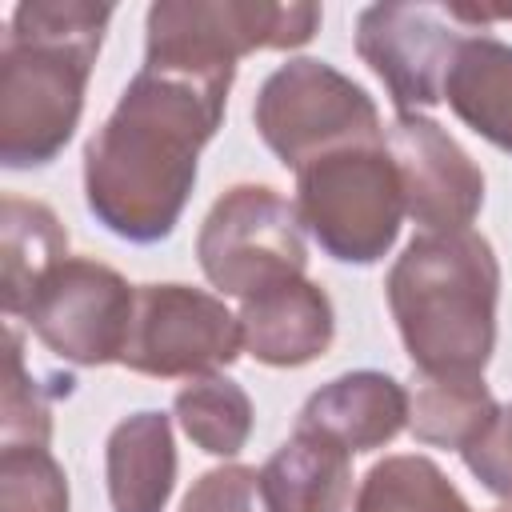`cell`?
<instances>
[{"instance_id": "cell-22", "label": "cell", "mask_w": 512, "mask_h": 512, "mask_svg": "<svg viewBox=\"0 0 512 512\" xmlns=\"http://www.w3.org/2000/svg\"><path fill=\"white\" fill-rule=\"evenodd\" d=\"M0 512H68V484L48 448L0 452Z\"/></svg>"}, {"instance_id": "cell-14", "label": "cell", "mask_w": 512, "mask_h": 512, "mask_svg": "<svg viewBox=\"0 0 512 512\" xmlns=\"http://www.w3.org/2000/svg\"><path fill=\"white\" fill-rule=\"evenodd\" d=\"M304 428H320L340 440L348 452H368L388 444L408 424V392L380 372H348L320 388L300 420Z\"/></svg>"}, {"instance_id": "cell-11", "label": "cell", "mask_w": 512, "mask_h": 512, "mask_svg": "<svg viewBox=\"0 0 512 512\" xmlns=\"http://www.w3.org/2000/svg\"><path fill=\"white\" fill-rule=\"evenodd\" d=\"M388 156L400 172L404 212L424 232H460L472 224L484 204V176L436 120L400 112L388 124Z\"/></svg>"}, {"instance_id": "cell-21", "label": "cell", "mask_w": 512, "mask_h": 512, "mask_svg": "<svg viewBox=\"0 0 512 512\" xmlns=\"http://www.w3.org/2000/svg\"><path fill=\"white\" fill-rule=\"evenodd\" d=\"M4 344L8 352H4V388H0V448H48L52 436L48 400L36 388V380L24 372L16 324H8Z\"/></svg>"}, {"instance_id": "cell-24", "label": "cell", "mask_w": 512, "mask_h": 512, "mask_svg": "<svg viewBox=\"0 0 512 512\" xmlns=\"http://www.w3.org/2000/svg\"><path fill=\"white\" fill-rule=\"evenodd\" d=\"M464 464L492 488L496 496H512V408H504L468 448Z\"/></svg>"}, {"instance_id": "cell-12", "label": "cell", "mask_w": 512, "mask_h": 512, "mask_svg": "<svg viewBox=\"0 0 512 512\" xmlns=\"http://www.w3.org/2000/svg\"><path fill=\"white\" fill-rule=\"evenodd\" d=\"M332 328L336 324L328 296L304 276L252 296L240 308L244 348L272 368H300L324 356L332 344Z\"/></svg>"}, {"instance_id": "cell-5", "label": "cell", "mask_w": 512, "mask_h": 512, "mask_svg": "<svg viewBox=\"0 0 512 512\" xmlns=\"http://www.w3.org/2000/svg\"><path fill=\"white\" fill-rule=\"evenodd\" d=\"M320 24L316 4H260V0H164L148 8L152 68L232 80L236 60L256 48L308 44Z\"/></svg>"}, {"instance_id": "cell-8", "label": "cell", "mask_w": 512, "mask_h": 512, "mask_svg": "<svg viewBox=\"0 0 512 512\" xmlns=\"http://www.w3.org/2000/svg\"><path fill=\"white\" fill-rule=\"evenodd\" d=\"M240 316L188 284H144L120 364L144 376H208L240 356Z\"/></svg>"}, {"instance_id": "cell-25", "label": "cell", "mask_w": 512, "mask_h": 512, "mask_svg": "<svg viewBox=\"0 0 512 512\" xmlns=\"http://www.w3.org/2000/svg\"><path fill=\"white\" fill-rule=\"evenodd\" d=\"M500 512H512V508H500Z\"/></svg>"}, {"instance_id": "cell-20", "label": "cell", "mask_w": 512, "mask_h": 512, "mask_svg": "<svg viewBox=\"0 0 512 512\" xmlns=\"http://www.w3.org/2000/svg\"><path fill=\"white\" fill-rule=\"evenodd\" d=\"M356 512H472V508L432 460L392 456L364 476Z\"/></svg>"}, {"instance_id": "cell-18", "label": "cell", "mask_w": 512, "mask_h": 512, "mask_svg": "<svg viewBox=\"0 0 512 512\" xmlns=\"http://www.w3.org/2000/svg\"><path fill=\"white\" fill-rule=\"evenodd\" d=\"M500 416L484 380H456V376H424L408 396V428L424 444L440 448H468L492 420Z\"/></svg>"}, {"instance_id": "cell-19", "label": "cell", "mask_w": 512, "mask_h": 512, "mask_svg": "<svg viewBox=\"0 0 512 512\" xmlns=\"http://www.w3.org/2000/svg\"><path fill=\"white\" fill-rule=\"evenodd\" d=\"M176 416L188 440L212 456H236L252 432V400L236 380L200 376L176 392Z\"/></svg>"}, {"instance_id": "cell-1", "label": "cell", "mask_w": 512, "mask_h": 512, "mask_svg": "<svg viewBox=\"0 0 512 512\" xmlns=\"http://www.w3.org/2000/svg\"><path fill=\"white\" fill-rule=\"evenodd\" d=\"M232 80L144 64L84 148L88 208L124 240L168 236L188 204L196 156L224 116Z\"/></svg>"}, {"instance_id": "cell-17", "label": "cell", "mask_w": 512, "mask_h": 512, "mask_svg": "<svg viewBox=\"0 0 512 512\" xmlns=\"http://www.w3.org/2000/svg\"><path fill=\"white\" fill-rule=\"evenodd\" d=\"M444 96L472 132L512 152V48L508 44L492 36H464L448 68Z\"/></svg>"}, {"instance_id": "cell-15", "label": "cell", "mask_w": 512, "mask_h": 512, "mask_svg": "<svg viewBox=\"0 0 512 512\" xmlns=\"http://www.w3.org/2000/svg\"><path fill=\"white\" fill-rule=\"evenodd\" d=\"M108 496L116 512H164L176 484L172 424L164 412H136L108 436Z\"/></svg>"}, {"instance_id": "cell-23", "label": "cell", "mask_w": 512, "mask_h": 512, "mask_svg": "<svg viewBox=\"0 0 512 512\" xmlns=\"http://www.w3.org/2000/svg\"><path fill=\"white\" fill-rule=\"evenodd\" d=\"M256 496H260V472L228 464L204 472L196 488L184 496L180 512H256Z\"/></svg>"}, {"instance_id": "cell-2", "label": "cell", "mask_w": 512, "mask_h": 512, "mask_svg": "<svg viewBox=\"0 0 512 512\" xmlns=\"http://www.w3.org/2000/svg\"><path fill=\"white\" fill-rule=\"evenodd\" d=\"M108 4L24 0L0 52V160L8 168L48 164L72 136L92 76Z\"/></svg>"}, {"instance_id": "cell-9", "label": "cell", "mask_w": 512, "mask_h": 512, "mask_svg": "<svg viewBox=\"0 0 512 512\" xmlns=\"http://www.w3.org/2000/svg\"><path fill=\"white\" fill-rule=\"evenodd\" d=\"M132 312L136 292L116 268L68 256L40 280L24 316L56 356L72 364H112L124 356Z\"/></svg>"}, {"instance_id": "cell-13", "label": "cell", "mask_w": 512, "mask_h": 512, "mask_svg": "<svg viewBox=\"0 0 512 512\" xmlns=\"http://www.w3.org/2000/svg\"><path fill=\"white\" fill-rule=\"evenodd\" d=\"M352 496V452L320 428L296 424L260 468L264 512H344Z\"/></svg>"}, {"instance_id": "cell-16", "label": "cell", "mask_w": 512, "mask_h": 512, "mask_svg": "<svg viewBox=\"0 0 512 512\" xmlns=\"http://www.w3.org/2000/svg\"><path fill=\"white\" fill-rule=\"evenodd\" d=\"M68 260V232L40 200L4 196L0 204V296L8 316H24L40 280Z\"/></svg>"}, {"instance_id": "cell-7", "label": "cell", "mask_w": 512, "mask_h": 512, "mask_svg": "<svg viewBox=\"0 0 512 512\" xmlns=\"http://www.w3.org/2000/svg\"><path fill=\"white\" fill-rule=\"evenodd\" d=\"M204 276L224 292L252 300L284 280L304 276L308 252L300 212L268 184H240L224 192L196 240Z\"/></svg>"}, {"instance_id": "cell-3", "label": "cell", "mask_w": 512, "mask_h": 512, "mask_svg": "<svg viewBox=\"0 0 512 512\" xmlns=\"http://www.w3.org/2000/svg\"><path fill=\"white\" fill-rule=\"evenodd\" d=\"M500 268L472 232H420L388 272V304L424 376L480 380L496 344Z\"/></svg>"}, {"instance_id": "cell-10", "label": "cell", "mask_w": 512, "mask_h": 512, "mask_svg": "<svg viewBox=\"0 0 512 512\" xmlns=\"http://www.w3.org/2000/svg\"><path fill=\"white\" fill-rule=\"evenodd\" d=\"M444 16L432 4H372L356 20V52L388 84L400 112L444 100V80L464 40Z\"/></svg>"}, {"instance_id": "cell-4", "label": "cell", "mask_w": 512, "mask_h": 512, "mask_svg": "<svg viewBox=\"0 0 512 512\" xmlns=\"http://www.w3.org/2000/svg\"><path fill=\"white\" fill-rule=\"evenodd\" d=\"M296 212L328 256L348 264L380 260L404 216V188L388 148L356 144L296 168Z\"/></svg>"}, {"instance_id": "cell-6", "label": "cell", "mask_w": 512, "mask_h": 512, "mask_svg": "<svg viewBox=\"0 0 512 512\" xmlns=\"http://www.w3.org/2000/svg\"><path fill=\"white\" fill-rule=\"evenodd\" d=\"M252 120L288 168H304L340 148L384 144L380 112L368 92L320 60H288L276 68L256 96Z\"/></svg>"}]
</instances>
